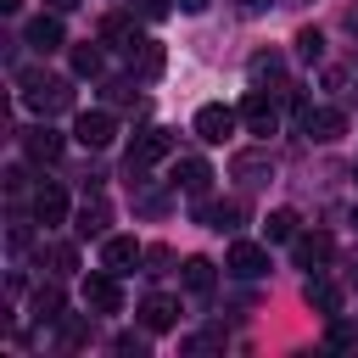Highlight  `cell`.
<instances>
[{"label": "cell", "instance_id": "cell-25", "mask_svg": "<svg viewBox=\"0 0 358 358\" xmlns=\"http://www.w3.org/2000/svg\"><path fill=\"white\" fill-rule=\"evenodd\" d=\"M73 73H78V78H95V73H101V50H95V45H73Z\"/></svg>", "mask_w": 358, "mask_h": 358}, {"label": "cell", "instance_id": "cell-32", "mask_svg": "<svg viewBox=\"0 0 358 358\" xmlns=\"http://www.w3.org/2000/svg\"><path fill=\"white\" fill-rule=\"evenodd\" d=\"M347 34H352V39H358V0H352V6H347Z\"/></svg>", "mask_w": 358, "mask_h": 358}, {"label": "cell", "instance_id": "cell-10", "mask_svg": "<svg viewBox=\"0 0 358 358\" xmlns=\"http://www.w3.org/2000/svg\"><path fill=\"white\" fill-rule=\"evenodd\" d=\"M207 185H213V168H207L201 157H179V162H173V190H185V196H207Z\"/></svg>", "mask_w": 358, "mask_h": 358}, {"label": "cell", "instance_id": "cell-22", "mask_svg": "<svg viewBox=\"0 0 358 358\" xmlns=\"http://www.w3.org/2000/svg\"><path fill=\"white\" fill-rule=\"evenodd\" d=\"M34 319H39V324H62V319H67V313H62V291H56V285L34 291Z\"/></svg>", "mask_w": 358, "mask_h": 358}, {"label": "cell", "instance_id": "cell-26", "mask_svg": "<svg viewBox=\"0 0 358 358\" xmlns=\"http://www.w3.org/2000/svg\"><path fill=\"white\" fill-rule=\"evenodd\" d=\"M296 56H302V62H319V56H324V34H319V28H302V34H296Z\"/></svg>", "mask_w": 358, "mask_h": 358}, {"label": "cell", "instance_id": "cell-8", "mask_svg": "<svg viewBox=\"0 0 358 358\" xmlns=\"http://www.w3.org/2000/svg\"><path fill=\"white\" fill-rule=\"evenodd\" d=\"M134 263H140V241H134V235H106V241H101V268L129 274Z\"/></svg>", "mask_w": 358, "mask_h": 358}, {"label": "cell", "instance_id": "cell-12", "mask_svg": "<svg viewBox=\"0 0 358 358\" xmlns=\"http://www.w3.org/2000/svg\"><path fill=\"white\" fill-rule=\"evenodd\" d=\"M34 218H39L45 229L62 224V218H67V190H62V185H39V190H34Z\"/></svg>", "mask_w": 358, "mask_h": 358}, {"label": "cell", "instance_id": "cell-13", "mask_svg": "<svg viewBox=\"0 0 358 358\" xmlns=\"http://www.w3.org/2000/svg\"><path fill=\"white\" fill-rule=\"evenodd\" d=\"M106 224H112V207H106L101 196H90V201L78 207V224H73V229H78L84 241H106Z\"/></svg>", "mask_w": 358, "mask_h": 358}, {"label": "cell", "instance_id": "cell-34", "mask_svg": "<svg viewBox=\"0 0 358 358\" xmlns=\"http://www.w3.org/2000/svg\"><path fill=\"white\" fill-rule=\"evenodd\" d=\"M0 6H6V11H17V6H22V0H0Z\"/></svg>", "mask_w": 358, "mask_h": 358}, {"label": "cell", "instance_id": "cell-3", "mask_svg": "<svg viewBox=\"0 0 358 358\" xmlns=\"http://www.w3.org/2000/svg\"><path fill=\"white\" fill-rule=\"evenodd\" d=\"M235 112H241V123H246L252 134H263V140L280 129V106H274V95H268V90H246V101H241Z\"/></svg>", "mask_w": 358, "mask_h": 358}, {"label": "cell", "instance_id": "cell-18", "mask_svg": "<svg viewBox=\"0 0 358 358\" xmlns=\"http://www.w3.org/2000/svg\"><path fill=\"white\" fill-rule=\"evenodd\" d=\"M22 145H28L34 162H56V157H62V134H56V129H28Z\"/></svg>", "mask_w": 358, "mask_h": 358}, {"label": "cell", "instance_id": "cell-5", "mask_svg": "<svg viewBox=\"0 0 358 358\" xmlns=\"http://www.w3.org/2000/svg\"><path fill=\"white\" fill-rule=\"evenodd\" d=\"M235 123H241V112L213 101V106H201V112H196V123H190V129H196V140H207V145H224V140L235 134Z\"/></svg>", "mask_w": 358, "mask_h": 358}, {"label": "cell", "instance_id": "cell-21", "mask_svg": "<svg viewBox=\"0 0 358 358\" xmlns=\"http://www.w3.org/2000/svg\"><path fill=\"white\" fill-rule=\"evenodd\" d=\"M179 280H185V291H190V296H207V291H213V263H207V257H185Z\"/></svg>", "mask_w": 358, "mask_h": 358}, {"label": "cell", "instance_id": "cell-14", "mask_svg": "<svg viewBox=\"0 0 358 358\" xmlns=\"http://www.w3.org/2000/svg\"><path fill=\"white\" fill-rule=\"evenodd\" d=\"M140 324L145 330H173L179 324V302L173 296H145L140 302Z\"/></svg>", "mask_w": 358, "mask_h": 358}, {"label": "cell", "instance_id": "cell-28", "mask_svg": "<svg viewBox=\"0 0 358 358\" xmlns=\"http://www.w3.org/2000/svg\"><path fill=\"white\" fill-rule=\"evenodd\" d=\"M112 352H123V358H145V336H134V330H123V336L112 341Z\"/></svg>", "mask_w": 358, "mask_h": 358}, {"label": "cell", "instance_id": "cell-7", "mask_svg": "<svg viewBox=\"0 0 358 358\" xmlns=\"http://www.w3.org/2000/svg\"><path fill=\"white\" fill-rule=\"evenodd\" d=\"M84 308H90V313H117V308H123V291H117V274H112V268L84 280Z\"/></svg>", "mask_w": 358, "mask_h": 358}, {"label": "cell", "instance_id": "cell-27", "mask_svg": "<svg viewBox=\"0 0 358 358\" xmlns=\"http://www.w3.org/2000/svg\"><path fill=\"white\" fill-rule=\"evenodd\" d=\"M45 257H50V274H73V246H45Z\"/></svg>", "mask_w": 358, "mask_h": 358}, {"label": "cell", "instance_id": "cell-29", "mask_svg": "<svg viewBox=\"0 0 358 358\" xmlns=\"http://www.w3.org/2000/svg\"><path fill=\"white\" fill-rule=\"evenodd\" d=\"M106 101H112V106H134V112H140V95H134V84H112V90H106Z\"/></svg>", "mask_w": 358, "mask_h": 358}, {"label": "cell", "instance_id": "cell-6", "mask_svg": "<svg viewBox=\"0 0 358 358\" xmlns=\"http://www.w3.org/2000/svg\"><path fill=\"white\" fill-rule=\"evenodd\" d=\"M162 157H173V134L168 129H140L134 145H129V173H140V168H151Z\"/></svg>", "mask_w": 358, "mask_h": 358}, {"label": "cell", "instance_id": "cell-2", "mask_svg": "<svg viewBox=\"0 0 358 358\" xmlns=\"http://www.w3.org/2000/svg\"><path fill=\"white\" fill-rule=\"evenodd\" d=\"M73 140H78L84 151H106V145L117 140V117H112L106 106H95V112H78V123H73Z\"/></svg>", "mask_w": 358, "mask_h": 358}, {"label": "cell", "instance_id": "cell-16", "mask_svg": "<svg viewBox=\"0 0 358 358\" xmlns=\"http://www.w3.org/2000/svg\"><path fill=\"white\" fill-rule=\"evenodd\" d=\"M196 218H201L207 229H235V224H241V201H201V196H196Z\"/></svg>", "mask_w": 358, "mask_h": 358}, {"label": "cell", "instance_id": "cell-19", "mask_svg": "<svg viewBox=\"0 0 358 358\" xmlns=\"http://www.w3.org/2000/svg\"><path fill=\"white\" fill-rule=\"evenodd\" d=\"M302 296H308V308H313V313H324V319H336V313H341V291H336L330 280H308V291H302Z\"/></svg>", "mask_w": 358, "mask_h": 358}, {"label": "cell", "instance_id": "cell-9", "mask_svg": "<svg viewBox=\"0 0 358 358\" xmlns=\"http://www.w3.org/2000/svg\"><path fill=\"white\" fill-rule=\"evenodd\" d=\"M224 268H229V274H241V280H257V274H268V252H263V246H252V241H235V246H229V257H224Z\"/></svg>", "mask_w": 358, "mask_h": 358}, {"label": "cell", "instance_id": "cell-31", "mask_svg": "<svg viewBox=\"0 0 358 358\" xmlns=\"http://www.w3.org/2000/svg\"><path fill=\"white\" fill-rule=\"evenodd\" d=\"M173 6H179V11H190V17H196V11H207V0H173Z\"/></svg>", "mask_w": 358, "mask_h": 358}, {"label": "cell", "instance_id": "cell-23", "mask_svg": "<svg viewBox=\"0 0 358 358\" xmlns=\"http://www.w3.org/2000/svg\"><path fill=\"white\" fill-rule=\"evenodd\" d=\"M263 235H268V241H296V213H291V207H274V213L263 218Z\"/></svg>", "mask_w": 358, "mask_h": 358}, {"label": "cell", "instance_id": "cell-1", "mask_svg": "<svg viewBox=\"0 0 358 358\" xmlns=\"http://www.w3.org/2000/svg\"><path fill=\"white\" fill-rule=\"evenodd\" d=\"M22 101H28L39 117H50V112H67V106H73V90H67V78H56V73H45V67H28V73H22Z\"/></svg>", "mask_w": 358, "mask_h": 358}, {"label": "cell", "instance_id": "cell-24", "mask_svg": "<svg viewBox=\"0 0 358 358\" xmlns=\"http://www.w3.org/2000/svg\"><path fill=\"white\" fill-rule=\"evenodd\" d=\"M134 67H140V78H157V73L168 67V50H162L157 39H140V62H134Z\"/></svg>", "mask_w": 358, "mask_h": 358}, {"label": "cell", "instance_id": "cell-17", "mask_svg": "<svg viewBox=\"0 0 358 358\" xmlns=\"http://www.w3.org/2000/svg\"><path fill=\"white\" fill-rule=\"evenodd\" d=\"M246 73H252V84H257V90H268V84H280V78H285V62H280V50H257V56L246 62Z\"/></svg>", "mask_w": 358, "mask_h": 358}, {"label": "cell", "instance_id": "cell-33", "mask_svg": "<svg viewBox=\"0 0 358 358\" xmlns=\"http://www.w3.org/2000/svg\"><path fill=\"white\" fill-rule=\"evenodd\" d=\"M45 6H50V11H73L78 0H45Z\"/></svg>", "mask_w": 358, "mask_h": 358}, {"label": "cell", "instance_id": "cell-11", "mask_svg": "<svg viewBox=\"0 0 358 358\" xmlns=\"http://www.w3.org/2000/svg\"><path fill=\"white\" fill-rule=\"evenodd\" d=\"M291 246H296V263H302V268H324V263L336 257V241H330L324 229H313V235H296Z\"/></svg>", "mask_w": 358, "mask_h": 358}, {"label": "cell", "instance_id": "cell-4", "mask_svg": "<svg viewBox=\"0 0 358 358\" xmlns=\"http://www.w3.org/2000/svg\"><path fill=\"white\" fill-rule=\"evenodd\" d=\"M296 129L308 140H341L347 117H341V106H296Z\"/></svg>", "mask_w": 358, "mask_h": 358}, {"label": "cell", "instance_id": "cell-30", "mask_svg": "<svg viewBox=\"0 0 358 358\" xmlns=\"http://www.w3.org/2000/svg\"><path fill=\"white\" fill-rule=\"evenodd\" d=\"M62 341H67V347H78V341H84V324H78V319H67V324H62Z\"/></svg>", "mask_w": 358, "mask_h": 358}, {"label": "cell", "instance_id": "cell-36", "mask_svg": "<svg viewBox=\"0 0 358 358\" xmlns=\"http://www.w3.org/2000/svg\"><path fill=\"white\" fill-rule=\"evenodd\" d=\"M352 173H358V168H352Z\"/></svg>", "mask_w": 358, "mask_h": 358}, {"label": "cell", "instance_id": "cell-15", "mask_svg": "<svg viewBox=\"0 0 358 358\" xmlns=\"http://www.w3.org/2000/svg\"><path fill=\"white\" fill-rule=\"evenodd\" d=\"M229 173L246 179V185H263V179L274 173V157H268V151H241V157L229 162Z\"/></svg>", "mask_w": 358, "mask_h": 358}, {"label": "cell", "instance_id": "cell-35", "mask_svg": "<svg viewBox=\"0 0 358 358\" xmlns=\"http://www.w3.org/2000/svg\"><path fill=\"white\" fill-rule=\"evenodd\" d=\"M352 224H358V207H352Z\"/></svg>", "mask_w": 358, "mask_h": 358}, {"label": "cell", "instance_id": "cell-20", "mask_svg": "<svg viewBox=\"0 0 358 358\" xmlns=\"http://www.w3.org/2000/svg\"><path fill=\"white\" fill-rule=\"evenodd\" d=\"M28 45L45 50V56L62 50V22H56V17H34V22H28Z\"/></svg>", "mask_w": 358, "mask_h": 358}]
</instances>
